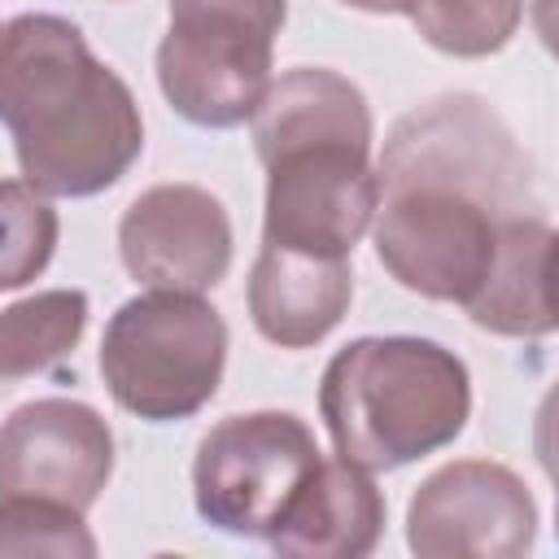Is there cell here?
I'll use <instances>...</instances> for the list:
<instances>
[{
    "instance_id": "6da1fadb",
    "label": "cell",
    "mask_w": 559,
    "mask_h": 559,
    "mask_svg": "<svg viewBox=\"0 0 559 559\" xmlns=\"http://www.w3.org/2000/svg\"><path fill=\"white\" fill-rule=\"evenodd\" d=\"M376 253L432 301H467L511 218L537 214L533 162L511 127L472 92L402 114L376 166Z\"/></svg>"
},
{
    "instance_id": "7a4b0ae2",
    "label": "cell",
    "mask_w": 559,
    "mask_h": 559,
    "mask_svg": "<svg viewBox=\"0 0 559 559\" xmlns=\"http://www.w3.org/2000/svg\"><path fill=\"white\" fill-rule=\"evenodd\" d=\"M319 411L341 459L393 472L463 432L472 384L467 367L437 341L362 336L328 362Z\"/></svg>"
},
{
    "instance_id": "3957f363",
    "label": "cell",
    "mask_w": 559,
    "mask_h": 559,
    "mask_svg": "<svg viewBox=\"0 0 559 559\" xmlns=\"http://www.w3.org/2000/svg\"><path fill=\"white\" fill-rule=\"evenodd\" d=\"M227 358V328L197 293L153 288L118 306L100 341V371L114 402L140 419H183L201 411Z\"/></svg>"
},
{
    "instance_id": "277c9868",
    "label": "cell",
    "mask_w": 559,
    "mask_h": 559,
    "mask_svg": "<svg viewBox=\"0 0 559 559\" xmlns=\"http://www.w3.org/2000/svg\"><path fill=\"white\" fill-rule=\"evenodd\" d=\"M284 13V0H170L157 83L175 114L197 127L253 118L271 87V44Z\"/></svg>"
},
{
    "instance_id": "5b68a950",
    "label": "cell",
    "mask_w": 559,
    "mask_h": 559,
    "mask_svg": "<svg viewBox=\"0 0 559 559\" xmlns=\"http://www.w3.org/2000/svg\"><path fill=\"white\" fill-rule=\"evenodd\" d=\"M319 445L297 415L253 411L210 428L197 445V511L223 533L271 537L297 489L319 463Z\"/></svg>"
},
{
    "instance_id": "8992f818",
    "label": "cell",
    "mask_w": 559,
    "mask_h": 559,
    "mask_svg": "<svg viewBox=\"0 0 559 559\" xmlns=\"http://www.w3.org/2000/svg\"><path fill=\"white\" fill-rule=\"evenodd\" d=\"M17 166L44 197H92L118 183L144 148L131 87L100 61L13 131Z\"/></svg>"
},
{
    "instance_id": "52a82bcc",
    "label": "cell",
    "mask_w": 559,
    "mask_h": 559,
    "mask_svg": "<svg viewBox=\"0 0 559 559\" xmlns=\"http://www.w3.org/2000/svg\"><path fill=\"white\" fill-rule=\"evenodd\" d=\"M266 166L262 245L345 258L376 218L380 183L367 148L314 144L280 153Z\"/></svg>"
},
{
    "instance_id": "ba28073f",
    "label": "cell",
    "mask_w": 559,
    "mask_h": 559,
    "mask_svg": "<svg viewBox=\"0 0 559 559\" xmlns=\"http://www.w3.org/2000/svg\"><path fill=\"white\" fill-rule=\"evenodd\" d=\"M533 533L537 507L524 480L485 459L432 472L406 511V542L424 559H515Z\"/></svg>"
},
{
    "instance_id": "9c48e42d",
    "label": "cell",
    "mask_w": 559,
    "mask_h": 559,
    "mask_svg": "<svg viewBox=\"0 0 559 559\" xmlns=\"http://www.w3.org/2000/svg\"><path fill=\"white\" fill-rule=\"evenodd\" d=\"M114 472L109 424L70 397L17 406L0 428V498H48L87 511Z\"/></svg>"
},
{
    "instance_id": "30bf717a",
    "label": "cell",
    "mask_w": 559,
    "mask_h": 559,
    "mask_svg": "<svg viewBox=\"0 0 559 559\" xmlns=\"http://www.w3.org/2000/svg\"><path fill=\"white\" fill-rule=\"evenodd\" d=\"M122 266L144 288L205 293L227 275L231 223L218 197L197 183H157L140 192L118 223Z\"/></svg>"
},
{
    "instance_id": "8fae6325",
    "label": "cell",
    "mask_w": 559,
    "mask_h": 559,
    "mask_svg": "<svg viewBox=\"0 0 559 559\" xmlns=\"http://www.w3.org/2000/svg\"><path fill=\"white\" fill-rule=\"evenodd\" d=\"M384 533V498L367 467L349 459H319L280 524L271 546L293 559H358Z\"/></svg>"
},
{
    "instance_id": "7c38bea8",
    "label": "cell",
    "mask_w": 559,
    "mask_h": 559,
    "mask_svg": "<svg viewBox=\"0 0 559 559\" xmlns=\"http://www.w3.org/2000/svg\"><path fill=\"white\" fill-rule=\"evenodd\" d=\"M349 297L354 275L345 258L262 245L249 275V314L258 332L284 349H306L323 341L349 310Z\"/></svg>"
},
{
    "instance_id": "4fadbf2b",
    "label": "cell",
    "mask_w": 559,
    "mask_h": 559,
    "mask_svg": "<svg viewBox=\"0 0 559 559\" xmlns=\"http://www.w3.org/2000/svg\"><path fill=\"white\" fill-rule=\"evenodd\" d=\"M253 144L262 162L314 144L371 153V109L362 92L336 70L301 66L266 87L262 105L253 109Z\"/></svg>"
},
{
    "instance_id": "5bb4252c",
    "label": "cell",
    "mask_w": 559,
    "mask_h": 559,
    "mask_svg": "<svg viewBox=\"0 0 559 559\" xmlns=\"http://www.w3.org/2000/svg\"><path fill=\"white\" fill-rule=\"evenodd\" d=\"M472 323L498 336L555 332V231L537 218H511L480 288L463 301Z\"/></svg>"
},
{
    "instance_id": "9a60e30c",
    "label": "cell",
    "mask_w": 559,
    "mask_h": 559,
    "mask_svg": "<svg viewBox=\"0 0 559 559\" xmlns=\"http://www.w3.org/2000/svg\"><path fill=\"white\" fill-rule=\"evenodd\" d=\"M96 66L83 31L57 13H22L0 26V122L17 131Z\"/></svg>"
},
{
    "instance_id": "2e32d148",
    "label": "cell",
    "mask_w": 559,
    "mask_h": 559,
    "mask_svg": "<svg viewBox=\"0 0 559 559\" xmlns=\"http://www.w3.org/2000/svg\"><path fill=\"white\" fill-rule=\"evenodd\" d=\"M87 328V297L79 288L35 293L0 310V380L35 376L61 362Z\"/></svg>"
},
{
    "instance_id": "e0dca14e",
    "label": "cell",
    "mask_w": 559,
    "mask_h": 559,
    "mask_svg": "<svg viewBox=\"0 0 559 559\" xmlns=\"http://www.w3.org/2000/svg\"><path fill=\"white\" fill-rule=\"evenodd\" d=\"M402 13H411L432 48L450 57H489L515 35L524 0H406Z\"/></svg>"
},
{
    "instance_id": "ac0fdd59",
    "label": "cell",
    "mask_w": 559,
    "mask_h": 559,
    "mask_svg": "<svg viewBox=\"0 0 559 559\" xmlns=\"http://www.w3.org/2000/svg\"><path fill=\"white\" fill-rule=\"evenodd\" d=\"M57 249V210L26 179H0V293L31 284Z\"/></svg>"
},
{
    "instance_id": "d6986e66",
    "label": "cell",
    "mask_w": 559,
    "mask_h": 559,
    "mask_svg": "<svg viewBox=\"0 0 559 559\" xmlns=\"http://www.w3.org/2000/svg\"><path fill=\"white\" fill-rule=\"evenodd\" d=\"M4 555H96L83 511L48 498H0V559Z\"/></svg>"
},
{
    "instance_id": "ffe728a7",
    "label": "cell",
    "mask_w": 559,
    "mask_h": 559,
    "mask_svg": "<svg viewBox=\"0 0 559 559\" xmlns=\"http://www.w3.org/2000/svg\"><path fill=\"white\" fill-rule=\"evenodd\" d=\"M341 4H354V9H367V13H402L406 0H341Z\"/></svg>"
}]
</instances>
